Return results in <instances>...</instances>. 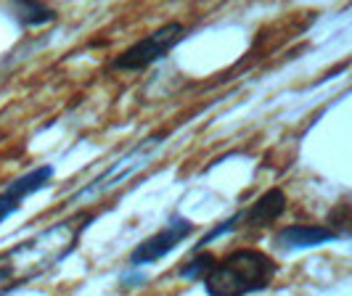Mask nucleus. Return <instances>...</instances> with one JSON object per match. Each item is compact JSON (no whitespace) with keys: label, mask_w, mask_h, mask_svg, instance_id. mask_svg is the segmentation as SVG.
Instances as JSON below:
<instances>
[{"label":"nucleus","mask_w":352,"mask_h":296,"mask_svg":"<svg viewBox=\"0 0 352 296\" xmlns=\"http://www.w3.org/2000/svg\"><path fill=\"white\" fill-rule=\"evenodd\" d=\"M278 273V264L257 249H236L226 260L214 262L204 275V288L210 296H247L267 288Z\"/></svg>","instance_id":"1"},{"label":"nucleus","mask_w":352,"mask_h":296,"mask_svg":"<svg viewBox=\"0 0 352 296\" xmlns=\"http://www.w3.org/2000/svg\"><path fill=\"white\" fill-rule=\"evenodd\" d=\"M186 35H188V27H186V24L170 21V24H164V27L154 30L151 35H146L143 40L133 43L124 53H120V56L111 61V69H120V71L148 69L154 61L164 58L167 53L173 51Z\"/></svg>","instance_id":"2"},{"label":"nucleus","mask_w":352,"mask_h":296,"mask_svg":"<svg viewBox=\"0 0 352 296\" xmlns=\"http://www.w3.org/2000/svg\"><path fill=\"white\" fill-rule=\"evenodd\" d=\"M191 233H194V223H191V220H186V217H180V214L170 217L167 227L157 230L151 238H146L143 244H138L130 251V264H133V267L154 264V262H159L162 257H167L175 246L183 244Z\"/></svg>","instance_id":"3"},{"label":"nucleus","mask_w":352,"mask_h":296,"mask_svg":"<svg viewBox=\"0 0 352 296\" xmlns=\"http://www.w3.org/2000/svg\"><path fill=\"white\" fill-rule=\"evenodd\" d=\"M53 172L56 170H53L51 164H43V167H35V170H30V172H24L21 177H16L14 183H8L0 191V223L6 217H11L32 193L43 191L51 183Z\"/></svg>","instance_id":"4"},{"label":"nucleus","mask_w":352,"mask_h":296,"mask_svg":"<svg viewBox=\"0 0 352 296\" xmlns=\"http://www.w3.org/2000/svg\"><path fill=\"white\" fill-rule=\"evenodd\" d=\"M344 238L342 233H336L334 227L323 225H289L276 233V244L286 251H297V249H316V246L331 244Z\"/></svg>","instance_id":"5"},{"label":"nucleus","mask_w":352,"mask_h":296,"mask_svg":"<svg viewBox=\"0 0 352 296\" xmlns=\"http://www.w3.org/2000/svg\"><path fill=\"white\" fill-rule=\"evenodd\" d=\"M286 207H289L286 193H283L281 188H270V191H265L249 209L241 212V225L244 227L270 225V223H276L283 212H286Z\"/></svg>","instance_id":"6"},{"label":"nucleus","mask_w":352,"mask_h":296,"mask_svg":"<svg viewBox=\"0 0 352 296\" xmlns=\"http://www.w3.org/2000/svg\"><path fill=\"white\" fill-rule=\"evenodd\" d=\"M14 16L19 19L21 27H40L45 21H51L56 16V11L45 8L43 3H30V0H19L14 3Z\"/></svg>","instance_id":"7"},{"label":"nucleus","mask_w":352,"mask_h":296,"mask_svg":"<svg viewBox=\"0 0 352 296\" xmlns=\"http://www.w3.org/2000/svg\"><path fill=\"white\" fill-rule=\"evenodd\" d=\"M214 262L217 260H214L212 254H207V251H204V254H194L177 273H180V278H186V280H199V278L204 280V275L214 267Z\"/></svg>","instance_id":"8"},{"label":"nucleus","mask_w":352,"mask_h":296,"mask_svg":"<svg viewBox=\"0 0 352 296\" xmlns=\"http://www.w3.org/2000/svg\"><path fill=\"white\" fill-rule=\"evenodd\" d=\"M239 223H241V212H239V214H233V217H230L228 223H220V225L214 227V230H210V233H207V236H204L201 241H196L194 254H199V251H201V249H204L207 244H212V241H217L220 236H226V233H230V230H233V227L239 225Z\"/></svg>","instance_id":"9"}]
</instances>
